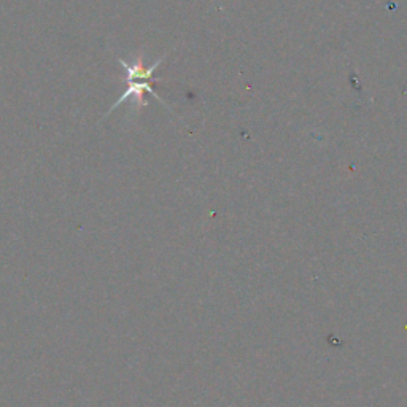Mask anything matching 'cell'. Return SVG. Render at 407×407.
Segmentation results:
<instances>
[{
	"label": "cell",
	"mask_w": 407,
	"mask_h": 407,
	"mask_svg": "<svg viewBox=\"0 0 407 407\" xmlns=\"http://www.w3.org/2000/svg\"><path fill=\"white\" fill-rule=\"evenodd\" d=\"M164 59H166V56H162L156 60V63H153L150 67H145V59H144V54L142 53L134 59V63H127V60L118 58V63L121 64V67H123V70H125V81L127 83V88L125 90V92L121 94L120 99L112 105L110 110L107 112L105 117H108V115H110L115 108H118L121 104H125L126 100L132 102L135 110H139V108H142V107H147L148 102L145 100L144 92L152 94V96L154 99H158L161 104L167 105L166 102L154 92L153 86H152V83L158 81V80L153 78V75H154L156 69H158Z\"/></svg>",
	"instance_id": "obj_1"
}]
</instances>
